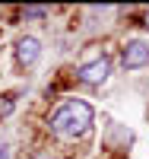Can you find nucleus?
I'll return each instance as SVG.
<instances>
[{
    "mask_svg": "<svg viewBox=\"0 0 149 159\" xmlns=\"http://www.w3.org/2000/svg\"><path fill=\"white\" fill-rule=\"evenodd\" d=\"M48 127L57 137H64V140H76V137H83L92 127V108L86 102H79V99H70V102H64L60 108L51 115Z\"/></svg>",
    "mask_w": 149,
    "mask_h": 159,
    "instance_id": "1",
    "label": "nucleus"
},
{
    "mask_svg": "<svg viewBox=\"0 0 149 159\" xmlns=\"http://www.w3.org/2000/svg\"><path fill=\"white\" fill-rule=\"evenodd\" d=\"M121 64H124L127 70H140L149 64V45L146 42H127L124 54H121Z\"/></svg>",
    "mask_w": 149,
    "mask_h": 159,
    "instance_id": "2",
    "label": "nucleus"
},
{
    "mask_svg": "<svg viewBox=\"0 0 149 159\" xmlns=\"http://www.w3.org/2000/svg\"><path fill=\"white\" fill-rule=\"evenodd\" d=\"M108 73H111V61L108 57H99L92 64H83V67L76 70V76L83 80V83H102V80H108Z\"/></svg>",
    "mask_w": 149,
    "mask_h": 159,
    "instance_id": "3",
    "label": "nucleus"
},
{
    "mask_svg": "<svg viewBox=\"0 0 149 159\" xmlns=\"http://www.w3.org/2000/svg\"><path fill=\"white\" fill-rule=\"evenodd\" d=\"M38 54H42V45H38V38H19L16 42V61L19 64H35L38 61Z\"/></svg>",
    "mask_w": 149,
    "mask_h": 159,
    "instance_id": "4",
    "label": "nucleus"
},
{
    "mask_svg": "<svg viewBox=\"0 0 149 159\" xmlns=\"http://www.w3.org/2000/svg\"><path fill=\"white\" fill-rule=\"evenodd\" d=\"M13 105H16V96H3V102H0V115H10Z\"/></svg>",
    "mask_w": 149,
    "mask_h": 159,
    "instance_id": "5",
    "label": "nucleus"
},
{
    "mask_svg": "<svg viewBox=\"0 0 149 159\" xmlns=\"http://www.w3.org/2000/svg\"><path fill=\"white\" fill-rule=\"evenodd\" d=\"M25 16H45V10H42V7H29V10H25Z\"/></svg>",
    "mask_w": 149,
    "mask_h": 159,
    "instance_id": "6",
    "label": "nucleus"
},
{
    "mask_svg": "<svg viewBox=\"0 0 149 159\" xmlns=\"http://www.w3.org/2000/svg\"><path fill=\"white\" fill-rule=\"evenodd\" d=\"M143 25H146V29H149V13H146V22H143Z\"/></svg>",
    "mask_w": 149,
    "mask_h": 159,
    "instance_id": "7",
    "label": "nucleus"
}]
</instances>
